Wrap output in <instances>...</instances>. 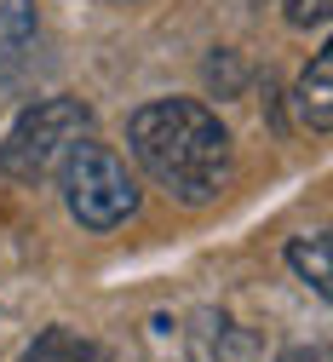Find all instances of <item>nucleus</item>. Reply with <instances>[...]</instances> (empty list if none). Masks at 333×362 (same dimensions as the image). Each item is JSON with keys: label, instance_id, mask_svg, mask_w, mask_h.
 <instances>
[{"label": "nucleus", "instance_id": "f257e3e1", "mask_svg": "<svg viewBox=\"0 0 333 362\" xmlns=\"http://www.w3.org/2000/svg\"><path fill=\"white\" fill-rule=\"evenodd\" d=\"M132 156L156 185L189 207H207L230 178V132L196 98H156L127 121Z\"/></svg>", "mask_w": 333, "mask_h": 362}, {"label": "nucleus", "instance_id": "f03ea898", "mask_svg": "<svg viewBox=\"0 0 333 362\" xmlns=\"http://www.w3.org/2000/svg\"><path fill=\"white\" fill-rule=\"evenodd\" d=\"M58 178H64V202L69 213L86 224V230H115L138 213V185L132 173L121 167L115 150H104L98 139H75L58 161Z\"/></svg>", "mask_w": 333, "mask_h": 362}, {"label": "nucleus", "instance_id": "7ed1b4c3", "mask_svg": "<svg viewBox=\"0 0 333 362\" xmlns=\"http://www.w3.org/2000/svg\"><path fill=\"white\" fill-rule=\"evenodd\" d=\"M92 132V110L81 98H46L12 121V132L0 139V173L18 185H40L46 173L64 161V150Z\"/></svg>", "mask_w": 333, "mask_h": 362}, {"label": "nucleus", "instance_id": "20e7f679", "mask_svg": "<svg viewBox=\"0 0 333 362\" xmlns=\"http://www.w3.org/2000/svg\"><path fill=\"white\" fill-rule=\"evenodd\" d=\"M35 0H0V75H18L23 58L35 52Z\"/></svg>", "mask_w": 333, "mask_h": 362}, {"label": "nucleus", "instance_id": "39448f33", "mask_svg": "<svg viewBox=\"0 0 333 362\" xmlns=\"http://www.w3.org/2000/svg\"><path fill=\"white\" fill-rule=\"evenodd\" d=\"M299 121L310 127V132H327L333 127V52H316L310 58V69L299 75Z\"/></svg>", "mask_w": 333, "mask_h": 362}, {"label": "nucleus", "instance_id": "423d86ee", "mask_svg": "<svg viewBox=\"0 0 333 362\" xmlns=\"http://www.w3.org/2000/svg\"><path fill=\"white\" fill-rule=\"evenodd\" d=\"M333 242H327V230H316V236H293L288 242V264L299 270V282H310L322 299L333 293Z\"/></svg>", "mask_w": 333, "mask_h": 362}, {"label": "nucleus", "instance_id": "0eeeda50", "mask_svg": "<svg viewBox=\"0 0 333 362\" xmlns=\"http://www.w3.org/2000/svg\"><path fill=\"white\" fill-rule=\"evenodd\" d=\"M23 362H104V351L92 345V339H81L75 328H46V334L23 351Z\"/></svg>", "mask_w": 333, "mask_h": 362}, {"label": "nucleus", "instance_id": "6e6552de", "mask_svg": "<svg viewBox=\"0 0 333 362\" xmlns=\"http://www.w3.org/2000/svg\"><path fill=\"white\" fill-rule=\"evenodd\" d=\"M281 6H288V23L293 29H322L327 12H333V0H281Z\"/></svg>", "mask_w": 333, "mask_h": 362}, {"label": "nucleus", "instance_id": "1a4fd4ad", "mask_svg": "<svg viewBox=\"0 0 333 362\" xmlns=\"http://www.w3.org/2000/svg\"><path fill=\"white\" fill-rule=\"evenodd\" d=\"M281 362H327V351H288Z\"/></svg>", "mask_w": 333, "mask_h": 362}]
</instances>
